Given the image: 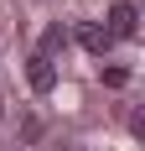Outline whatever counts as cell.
I'll use <instances>...</instances> for the list:
<instances>
[{
	"mask_svg": "<svg viewBox=\"0 0 145 151\" xmlns=\"http://www.w3.org/2000/svg\"><path fill=\"white\" fill-rule=\"evenodd\" d=\"M104 83H109V89H124L130 73H124V68H104Z\"/></svg>",
	"mask_w": 145,
	"mask_h": 151,
	"instance_id": "cell-5",
	"label": "cell"
},
{
	"mask_svg": "<svg viewBox=\"0 0 145 151\" xmlns=\"http://www.w3.org/2000/svg\"><path fill=\"white\" fill-rule=\"evenodd\" d=\"M62 47H68V31H62V26H47V31H42V52H36V58H52V52H62Z\"/></svg>",
	"mask_w": 145,
	"mask_h": 151,
	"instance_id": "cell-4",
	"label": "cell"
},
{
	"mask_svg": "<svg viewBox=\"0 0 145 151\" xmlns=\"http://www.w3.org/2000/svg\"><path fill=\"white\" fill-rule=\"evenodd\" d=\"M72 37H78V47H83V52H93V58H104V52L114 47V37L104 31V21H83Z\"/></svg>",
	"mask_w": 145,
	"mask_h": 151,
	"instance_id": "cell-2",
	"label": "cell"
},
{
	"mask_svg": "<svg viewBox=\"0 0 145 151\" xmlns=\"http://www.w3.org/2000/svg\"><path fill=\"white\" fill-rule=\"evenodd\" d=\"M0 104H5V99H0ZM0 115H5V109H0Z\"/></svg>",
	"mask_w": 145,
	"mask_h": 151,
	"instance_id": "cell-6",
	"label": "cell"
},
{
	"mask_svg": "<svg viewBox=\"0 0 145 151\" xmlns=\"http://www.w3.org/2000/svg\"><path fill=\"white\" fill-rule=\"evenodd\" d=\"M104 31H109L114 42L135 37V31H140V11H135L130 0H114V5H109V21H104Z\"/></svg>",
	"mask_w": 145,
	"mask_h": 151,
	"instance_id": "cell-1",
	"label": "cell"
},
{
	"mask_svg": "<svg viewBox=\"0 0 145 151\" xmlns=\"http://www.w3.org/2000/svg\"><path fill=\"white\" fill-rule=\"evenodd\" d=\"M26 83L36 94H52V89H57V63H52V58H31L26 63Z\"/></svg>",
	"mask_w": 145,
	"mask_h": 151,
	"instance_id": "cell-3",
	"label": "cell"
}]
</instances>
